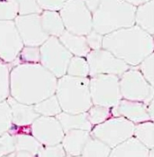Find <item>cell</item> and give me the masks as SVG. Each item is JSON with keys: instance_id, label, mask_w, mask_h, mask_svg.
Instances as JSON below:
<instances>
[{"instance_id": "1", "label": "cell", "mask_w": 154, "mask_h": 157, "mask_svg": "<svg viewBox=\"0 0 154 157\" xmlns=\"http://www.w3.org/2000/svg\"><path fill=\"white\" fill-rule=\"evenodd\" d=\"M57 79L41 63H20L9 74V96L16 101L34 105L55 94Z\"/></svg>"}, {"instance_id": "2", "label": "cell", "mask_w": 154, "mask_h": 157, "mask_svg": "<svg viewBox=\"0 0 154 157\" xmlns=\"http://www.w3.org/2000/svg\"><path fill=\"white\" fill-rule=\"evenodd\" d=\"M152 36L133 25L103 35L102 48L112 52L130 67H136L147 56L153 53Z\"/></svg>"}, {"instance_id": "3", "label": "cell", "mask_w": 154, "mask_h": 157, "mask_svg": "<svg viewBox=\"0 0 154 157\" xmlns=\"http://www.w3.org/2000/svg\"><path fill=\"white\" fill-rule=\"evenodd\" d=\"M136 6L123 0H100L92 14L93 30L102 35L134 25Z\"/></svg>"}, {"instance_id": "4", "label": "cell", "mask_w": 154, "mask_h": 157, "mask_svg": "<svg viewBox=\"0 0 154 157\" xmlns=\"http://www.w3.org/2000/svg\"><path fill=\"white\" fill-rule=\"evenodd\" d=\"M55 96L62 110L66 113H85L93 105L88 77L63 75L57 79Z\"/></svg>"}, {"instance_id": "5", "label": "cell", "mask_w": 154, "mask_h": 157, "mask_svg": "<svg viewBox=\"0 0 154 157\" xmlns=\"http://www.w3.org/2000/svg\"><path fill=\"white\" fill-rule=\"evenodd\" d=\"M65 30L77 35H87L93 30L92 13L83 0H67L59 10Z\"/></svg>"}, {"instance_id": "6", "label": "cell", "mask_w": 154, "mask_h": 157, "mask_svg": "<svg viewBox=\"0 0 154 157\" xmlns=\"http://www.w3.org/2000/svg\"><path fill=\"white\" fill-rule=\"evenodd\" d=\"M134 126L135 124L123 117H111L103 123L92 127L90 135L112 149L133 136Z\"/></svg>"}, {"instance_id": "7", "label": "cell", "mask_w": 154, "mask_h": 157, "mask_svg": "<svg viewBox=\"0 0 154 157\" xmlns=\"http://www.w3.org/2000/svg\"><path fill=\"white\" fill-rule=\"evenodd\" d=\"M89 92L93 105L112 109L121 99L119 76L97 74L89 78Z\"/></svg>"}, {"instance_id": "8", "label": "cell", "mask_w": 154, "mask_h": 157, "mask_svg": "<svg viewBox=\"0 0 154 157\" xmlns=\"http://www.w3.org/2000/svg\"><path fill=\"white\" fill-rule=\"evenodd\" d=\"M72 56L55 36H49L40 46V63L57 78L66 74Z\"/></svg>"}, {"instance_id": "9", "label": "cell", "mask_w": 154, "mask_h": 157, "mask_svg": "<svg viewBox=\"0 0 154 157\" xmlns=\"http://www.w3.org/2000/svg\"><path fill=\"white\" fill-rule=\"evenodd\" d=\"M122 98L143 102L148 105L153 100V86L151 85L137 69L129 68L119 77Z\"/></svg>"}, {"instance_id": "10", "label": "cell", "mask_w": 154, "mask_h": 157, "mask_svg": "<svg viewBox=\"0 0 154 157\" xmlns=\"http://www.w3.org/2000/svg\"><path fill=\"white\" fill-rule=\"evenodd\" d=\"M86 59L88 63L90 77L97 74H114L120 77L125 71L131 68L127 63L104 48L91 50Z\"/></svg>"}, {"instance_id": "11", "label": "cell", "mask_w": 154, "mask_h": 157, "mask_svg": "<svg viewBox=\"0 0 154 157\" xmlns=\"http://www.w3.org/2000/svg\"><path fill=\"white\" fill-rule=\"evenodd\" d=\"M14 22L24 45L40 47L49 38L42 27L40 14L18 15Z\"/></svg>"}, {"instance_id": "12", "label": "cell", "mask_w": 154, "mask_h": 157, "mask_svg": "<svg viewBox=\"0 0 154 157\" xmlns=\"http://www.w3.org/2000/svg\"><path fill=\"white\" fill-rule=\"evenodd\" d=\"M23 46L14 20L0 21V60L6 63H14Z\"/></svg>"}, {"instance_id": "13", "label": "cell", "mask_w": 154, "mask_h": 157, "mask_svg": "<svg viewBox=\"0 0 154 157\" xmlns=\"http://www.w3.org/2000/svg\"><path fill=\"white\" fill-rule=\"evenodd\" d=\"M32 136L43 145L61 144L64 131L55 117L39 116L31 124Z\"/></svg>"}, {"instance_id": "14", "label": "cell", "mask_w": 154, "mask_h": 157, "mask_svg": "<svg viewBox=\"0 0 154 157\" xmlns=\"http://www.w3.org/2000/svg\"><path fill=\"white\" fill-rule=\"evenodd\" d=\"M112 117H123L133 124L151 120L147 111V105L143 102L122 98L111 109Z\"/></svg>"}, {"instance_id": "15", "label": "cell", "mask_w": 154, "mask_h": 157, "mask_svg": "<svg viewBox=\"0 0 154 157\" xmlns=\"http://www.w3.org/2000/svg\"><path fill=\"white\" fill-rule=\"evenodd\" d=\"M6 101L11 110L12 124L15 126H27L40 116L33 109V105H27L16 101L12 97L8 96Z\"/></svg>"}, {"instance_id": "16", "label": "cell", "mask_w": 154, "mask_h": 157, "mask_svg": "<svg viewBox=\"0 0 154 157\" xmlns=\"http://www.w3.org/2000/svg\"><path fill=\"white\" fill-rule=\"evenodd\" d=\"M90 137V132L81 129H72L64 133L61 144L66 152V155L78 156L81 155L85 144Z\"/></svg>"}, {"instance_id": "17", "label": "cell", "mask_w": 154, "mask_h": 157, "mask_svg": "<svg viewBox=\"0 0 154 157\" xmlns=\"http://www.w3.org/2000/svg\"><path fill=\"white\" fill-rule=\"evenodd\" d=\"M150 149L132 136L111 149L108 157H148Z\"/></svg>"}, {"instance_id": "18", "label": "cell", "mask_w": 154, "mask_h": 157, "mask_svg": "<svg viewBox=\"0 0 154 157\" xmlns=\"http://www.w3.org/2000/svg\"><path fill=\"white\" fill-rule=\"evenodd\" d=\"M58 38L73 56L86 57L91 51L84 35H77L65 30Z\"/></svg>"}, {"instance_id": "19", "label": "cell", "mask_w": 154, "mask_h": 157, "mask_svg": "<svg viewBox=\"0 0 154 157\" xmlns=\"http://www.w3.org/2000/svg\"><path fill=\"white\" fill-rule=\"evenodd\" d=\"M55 117L60 122L64 133L72 129H81L90 132L93 127L88 119L86 112L79 114H70L62 111Z\"/></svg>"}, {"instance_id": "20", "label": "cell", "mask_w": 154, "mask_h": 157, "mask_svg": "<svg viewBox=\"0 0 154 157\" xmlns=\"http://www.w3.org/2000/svg\"><path fill=\"white\" fill-rule=\"evenodd\" d=\"M153 10V0H150L136 6L134 14V25L152 35H153L154 33Z\"/></svg>"}, {"instance_id": "21", "label": "cell", "mask_w": 154, "mask_h": 157, "mask_svg": "<svg viewBox=\"0 0 154 157\" xmlns=\"http://www.w3.org/2000/svg\"><path fill=\"white\" fill-rule=\"evenodd\" d=\"M40 20L43 31L49 36L59 37L65 31L62 17L58 11L43 10L40 14Z\"/></svg>"}, {"instance_id": "22", "label": "cell", "mask_w": 154, "mask_h": 157, "mask_svg": "<svg viewBox=\"0 0 154 157\" xmlns=\"http://www.w3.org/2000/svg\"><path fill=\"white\" fill-rule=\"evenodd\" d=\"M133 137H135L143 145L149 149L154 147V125L153 121H145L136 124L134 126Z\"/></svg>"}, {"instance_id": "23", "label": "cell", "mask_w": 154, "mask_h": 157, "mask_svg": "<svg viewBox=\"0 0 154 157\" xmlns=\"http://www.w3.org/2000/svg\"><path fill=\"white\" fill-rule=\"evenodd\" d=\"M16 142V151H24L37 156L43 144L36 140L31 133H19L13 135Z\"/></svg>"}, {"instance_id": "24", "label": "cell", "mask_w": 154, "mask_h": 157, "mask_svg": "<svg viewBox=\"0 0 154 157\" xmlns=\"http://www.w3.org/2000/svg\"><path fill=\"white\" fill-rule=\"evenodd\" d=\"M111 148L102 141L91 136L85 144L81 157H108Z\"/></svg>"}, {"instance_id": "25", "label": "cell", "mask_w": 154, "mask_h": 157, "mask_svg": "<svg viewBox=\"0 0 154 157\" xmlns=\"http://www.w3.org/2000/svg\"><path fill=\"white\" fill-rule=\"evenodd\" d=\"M34 110L44 117H56L62 110L55 94L33 105Z\"/></svg>"}, {"instance_id": "26", "label": "cell", "mask_w": 154, "mask_h": 157, "mask_svg": "<svg viewBox=\"0 0 154 157\" xmlns=\"http://www.w3.org/2000/svg\"><path fill=\"white\" fill-rule=\"evenodd\" d=\"M66 74L75 77H88L89 67L86 57L72 56L68 65Z\"/></svg>"}, {"instance_id": "27", "label": "cell", "mask_w": 154, "mask_h": 157, "mask_svg": "<svg viewBox=\"0 0 154 157\" xmlns=\"http://www.w3.org/2000/svg\"><path fill=\"white\" fill-rule=\"evenodd\" d=\"M86 113H87L88 119L92 126L101 124L112 117L110 108L98 106V105H92Z\"/></svg>"}, {"instance_id": "28", "label": "cell", "mask_w": 154, "mask_h": 157, "mask_svg": "<svg viewBox=\"0 0 154 157\" xmlns=\"http://www.w3.org/2000/svg\"><path fill=\"white\" fill-rule=\"evenodd\" d=\"M9 74L8 65L0 60V101L6 100L9 96Z\"/></svg>"}, {"instance_id": "29", "label": "cell", "mask_w": 154, "mask_h": 157, "mask_svg": "<svg viewBox=\"0 0 154 157\" xmlns=\"http://www.w3.org/2000/svg\"><path fill=\"white\" fill-rule=\"evenodd\" d=\"M18 9L15 0H0V21L15 20Z\"/></svg>"}, {"instance_id": "30", "label": "cell", "mask_w": 154, "mask_h": 157, "mask_svg": "<svg viewBox=\"0 0 154 157\" xmlns=\"http://www.w3.org/2000/svg\"><path fill=\"white\" fill-rule=\"evenodd\" d=\"M17 58L22 63H40V47L24 45Z\"/></svg>"}, {"instance_id": "31", "label": "cell", "mask_w": 154, "mask_h": 157, "mask_svg": "<svg viewBox=\"0 0 154 157\" xmlns=\"http://www.w3.org/2000/svg\"><path fill=\"white\" fill-rule=\"evenodd\" d=\"M17 5L18 15L25 16L32 14H41L43 9L37 3V0H15Z\"/></svg>"}, {"instance_id": "32", "label": "cell", "mask_w": 154, "mask_h": 157, "mask_svg": "<svg viewBox=\"0 0 154 157\" xmlns=\"http://www.w3.org/2000/svg\"><path fill=\"white\" fill-rule=\"evenodd\" d=\"M12 125L11 110L6 99L0 101V135L7 132Z\"/></svg>"}, {"instance_id": "33", "label": "cell", "mask_w": 154, "mask_h": 157, "mask_svg": "<svg viewBox=\"0 0 154 157\" xmlns=\"http://www.w3.org/2000/svg\"><path fill=\"white\" fill-rule=\"evenodd\" d=\"M153 65H154V55L153 53L147 56L144 60H142L139 63V71L145 79L153 86Z\"/></svg>"}, {"instance_id": "34", "label": "cell", "mask_w": 154, "mask_h": 157, "mask_svg": "<svg viewBox=\"0 0 154 157\" xmlns=\"http://www.w3.org/2000/svg\"><path fill=\"white\" fill-rule=\"evenodd\" d=\"M16 151L15 136L8 131L0 135V157L6 156Z\"/></svg>"}, {"instance_id": "35", "label": "cell", "mask_w": 154, "mask_h": 157, "mask_svg": "<svg viewBox=\"0 0 154 157\" xmlns=\"http://www.w3.org/2000/svg\"><path fill=\"white\" fill-rule=\"evenodd\" d=\"M66 152L62 144L54 145H43L37 157H65Z\"/></svg>"}, {"instance_id": "36", "label": "cell", "mask_w": 154, "mask_h": 157, "mask_svg": "<svg viewBox=\"0 0 154 157\" xmlns=\"http://www.w3.org/2000/svg\"><path fill=\"white\" fill-rule=\"evenodd\" d=\"M87 43L90 50H98L102 48V41H103V35L99 33L92 30L89 32L87 35H85Z\"/></svg>"}, {"instance_id": "37", "label": "cell", "mask_w": 154, "mask_h": 157, "mask_svg": "<svg viewBox=\"0 0 154 157\" xmlns=\"http://www.w3.org/2000/svg\"><path fill=\"white\" fill-rule=\"evenodd\" d=\"M67 0H37L38 5L43 10L59 11Z\"/></svg>"}, {"instance_id": "38", "label": "cell", "mask_w": 154, "mask_h": 157, "mask_svg": "<svg viewBox=\"0 0 154 157\" xmlns=\"http://www.w3.org/2000/svg\"><path fill=\"white\" fill-rule=\"evenodd\" d=\"M83 2L87 6V8L93 14L97 8V6H99L100 0H83Z\"/></svg>"}, {"instance_id": "39", "label": "cell", "mask_w": 154, "mask_h": 157, "mask_svg": "<svg viewBox=\"0 0 154 157\" xmlns=\"http://www.w3.org/2000/svg\"><path fill=\"white\" fill-rule=\"evenodd\" d=\"M3 157H37L36 155H32L31 153L24 152V151H15L6 156Z\"/></svg>"}, {"instance_id": "40", "label": "cell", "mask_w": 154, "mask_h": 157, "mask_svg": "<svg viewBox=\"0 0 154 157\" xmlns=\"http://www.w3.org/2000/svg\"><path fill=\"white\" fill-rule=\"evenodd\" d=\"M147 111L150 116L151 121H153V100H152L148 105H147Z\"/></svg>"}, {"instance_id": "41", "label": "cell", "mask_w": 154, "mask_h": 157, "mask_svg": "<svg viewBox=\"0 0 154 157\" xmlns=\"http://www.w3.org/2000/svg\"><path fill=\"white\" fill-rule=\"evenodd\" d=\"M123 1H125V2H127L128 4L133 5V6H138L140 5H141V4H143V3H146V2H148V1H150V0H123Z\"/></svg>"}, {"instance_id": "42", "label": "cell", "mask_w": 154, "mask_h": 157, "mask_svg": "<svg viewBox=\"0 0 154 157\" xmlns=\"http://www.w3.org/2000/svg\"><path fill=\"white\" fill-rule=\"evenodd\" d=\"M148 157H153V149H150Z\"/></svg>"}, {"instance_id": "43", "label": "cell", "mask_w": 154, "mask_h": 157, "mask_svg": "<svg viewBox=\"0 0 154 157\" xmlns=\"http://www.w3.org/2000/svg\"><path fill=\"white\" fill-rule=\"evenodd\" d=\"M65 157H81L80 155H78V156H72V155H66V156Z\"/></svg>"}]
</instances>
